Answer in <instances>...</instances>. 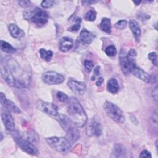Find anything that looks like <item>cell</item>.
Segmentation results:
<instances>
[{
	"mask_svg": "<svg viewBox=\"0 0 158 158\" xmlns=\"http://www.w3.org/2000/svg\"><path fill=\"white\" fill-rule=\"evenodd\" d=\"M67 102V111L69 118L78 127H84L88 121V117L78 100L75 97L69 98Z\"/></svg>",
	"mask_w": 158,
	"mask_h": 158,
	"instance_id": "6da1fadb",
	"label": "cell"
},
{
	"mask_svg": "<svg viewBox=\"0 0 158 158\" xmlns=\"http://www.w3.org/2000/svg\"><path fill=\"white\" fill-rule=\"evenodd\" d=\"M23 17L25 19L30 20L36 27H41L46 25L49 19L48 13L38 7L24 12Z\"/></svg>",
	"mask_w": 158,
	"mask_h": 158,
	"instance_id": "7a4b0ae2",
	"label": "cell"
},
{
	"mask_svg": "<svg viewBox=\"0 0 158 158\" xmlns=\"http://www.w3.org/2000/svg\"><path fill=\"white\" fill-rule=\"evenodd\" d=\"M46 141L51 148L62 154H67L71 148V143L66 137H49L46 138Z\"/></svg>",
	"mask_w": 158,
	"mask_h": 158,
	"instance_id": "3957f363",
	"label": "cell"
},
{
	"mask_svg": "<svg viewBox=\"0 0 158 158\" xmlns=\"http://www.w3.org/2000/svg\"><path fill=\"white\" fill-rule=\"evenodd\" d=\"M104 110L107 115L118 123H123L125 117L123 111L115 104L110 101H106L104 104Z\"/></svg>",
	"mask_w": 158,
	"mask_h": 158,
	"instance_id": "277c9868",
	"label": "cell"
},
{
	"mask_svg": "<svg viewBox=\"0 0 158 158\" xmlns=\"http://www.w3.org/2000/svg\"><path fill=\"white\" fill-rule=\"evenodd\" d=\"M102 132V127L100 119L98 116L93 117L87 123L86 128V135L89 137L101 136Z\"/></svg>",
	"mask_w": 158,
	"mask_h": 158,
	"instance_id": "5b68a950",
	"label": "cell"
},
{
	"mask_svg": "<svg viewBox=\"0 0 158 158\" xmlns=\"http://www.w3.org/2000/svg\"><path fill=\"white\" fill-rule=\"evenodd\" d=\"M36 106L38 110L55 118L59 114L57 106L51 102L39 99L36 102Z\"/></svg>",
	"mask_w": 158,
	"mask_h": 158,
	"instance_id": "8992f818",
	"label": "cell"
},
{
	"mask_svg": "<svg viewBox=\"0 0 158 158\" xmlns=\"http://www.w3.org/2000/svg\"><path fill=\"white\" fill-rule=\"evenodd\" d=\"M41 78L44 83L50 85H59L65 80V78L62 74L54 71H47L44 72Z\"/></svg>",
	"mask_w": 158,
	"mask_h": 158,
	"instance_id": "52a82bcc",
	"label": "cell"
},
{
	"mask_svg": "<svg viewBox=\"0 0 158 158\" xmlns=\"http://www.w3.org/2000/svg\"><path fill=\"white\" fill-rule=\"evenodd\" d=\"M14 139L17 145L23 152L33 156H36L38 154L37 148L30 141L18 136H15Z\"/></svg>",
	"mask_w": 158,
	"mask_h": 158,
	"instance_id": "ba28073f",
	"label": "cell"
},
{
	"mask_svg": "<svg viewBox=\"0 0 158 158\" xmlns=\"http://www.w3.org/2000/svg\"><path fill=\"white\" fill-rule=\"evenodd\" d=\"M1 76L5 81L10 86L14 87H17L18 81L14 75L9 67L7 65L3 64L1 62Z\"/></svg>",
	"mask_w": 158,
	"mask_h": 158,
	"instance_id": "9c48e42d",
	"label": "cell"
},
{
	"mask_svg": "<svg viewBox=\"0 0 158 158\" xmlns=\"http://www.w3.org/2000/svg\"><path fill=\"white\" fill-rule=\"evenodd\" d=\"M131 73L139 80L147 83H154L157 81V77L156 76L146 73L145 71L136 65L131 69Z\"/></svg>",
	"mask_w": 158,
	"mask_h": 158,
	"instance_id": "30bf717a",
	"label": "cell"
},
{
	"mask_svg": "<svg viewBox=\"0 0 158 158\" xmlns=\"http://www.w3.org/2000/svg\"><path fill=\"white\" fill-rule=\"evenodd\" d=\"M1 117L6 128L9 131H13L15 128V122L10 112L3 107L1 111Z\"/></svg>",
	"mask_w": 158,
	"mask_h": 158,
	"instance_id": "8fae6325",
	"label": "cell"
},
{
	"mask_svg": "<svg viewBox=\"0 0 158 158\" xmlns=\"http://www.w3.org/2000/svg\"><path fill=\"white\" fill-rule=\"evenodd\" d=\"M127 52L123 49H121L119 53V64L121 71L125 76H128L131 73V67L127 56Z\"/></svg>",
	"mask_w": 158,
	"mask_h": 158,
	"instance_id": "7c38bea8",
	"label": "cell"
},
{
	"mask_svg": "<svg viewBox=\"0 0 158 158\" xmlns=\"http://www.w3.org/2000/svg\"><path fill=\"white\" fill-rule=\"evenodd\" d=\"M0 102L2 106L10 112L17 114H19L22 112L20 109L14 102L7 99L5 94L2 92L0 93Z\"/></svg>",
	"mask_w": 158,
	"mask_h": 158,
	"instance_id": "4fadbf2b",
	"label": "cell"
},
{
	"mask_svg": "<svg viewBox=\"0 0 158 158\" xmlns=\"http://www.w3.org/2000/svg\"><path fill=\"white\" fill-rule=\"evenodd\" d=\"M67 85L71 91L77 95H83L86 91V85L84 82L77 80H70L67 82Z\"/></svg>",
	"mask_w": 158,
	"mask_h": 158,
	"instance_id": "5bb4252c",
	"label": "cell"
},
{
	"mask_svg": "<svg viewBox=\"0 0 158 158\" xmlns=\"http://www.w3.org/2000/svg\"><path fill=\"white\" fill-rule=\"evenodd\" d=\"M73 41L71 38L64 36L60 39L59 42V49L62 52H66L72 48Z\"/></svg>",
	"mask_w": 158,
	"mask_h": 158,
	"instance_id": "9a60e30c",
	"label": "cell"
},
{
	"mask_svg": "<svg viewBox=\"0 0 158 158\" xmlns=\"http://www.w3.org/2000/svg\"><path fill=\"white\" fill-rule=\"evenodd\" d=\"M75 126L72 125L66 131L67 133L65 137L71 144L76 142L80 138L79 131Z\"/></svg>",
	"mask_w": 158,
	"mask_h": 158,
	"instance_id": "2e32d148",
	"label": "cell"
},
{
	"mask_svg": "<svg viewBox=\"0 0 158 158\" xmlns=\"http://www.w3.org/2000/svg\"><path fill=\"white\" fill-rule=\"evenodd\" d=\"M129 27L134 36L136 42L139 43L140 41L141 31L138 23L135 20L131 19L129 21Z\"/></svg>",
	"mask_w": 158,
	"mask_h": 158,
	"instance_id": "e0dca14e",
	"label": "cell"
},
{
	"mask_svg": "<svg viewBox=\"0 0 158 158\" xmlns=\"http://www.w3.org/2000/svg\"><path fill=\"white\" fill-rule=\"evenodd\" d=\"M79 38H80V41L83 44L88 45L91 44V42L93 41L94 39V35L91 31L87 30L85 28H83L80 31Z\"/></svg>",
	"mask_w": 158,
	"mask_h": 158,
	"instance_id": "ac0fdd59",
	"label": "cell"
},
{
	"mask_svg": "<svg viewBox=\"0 0 158 158\" xmlns=\"http://www.w3.org/2000/svg\"><path fill=\"white\" fill-rule=\"evenodd\" d=\"M9 31L10 35L14 38L20 39L25 35L24 31L14 23L9 24Z\"/></svg>",
	"mask_w": 158,
	"mask_h": 158,
	"instance_id": "d6986e66",
	"label": "cell"
},
{
	"mask_svg": "<svg viewBox=\"0 0 158 158\" xmlns=\"http://www.w3.org/2000/svg\"><path fill=\"white\" fill-rule=\"evenodd\" d=\"M56 119L58 121L62 128L65 131L69 128V127L72 125V122L69 118V117H67L64 114H59L56 117Z\"/></svg>",
	"mask_w": 158,
	"mask_h": 158,
	"instance_id": "ffe728a7",
	"label": "cell"
},
{
	"mask_svg": "<svg viewBox=\"0 0 158 158\" xmlns=\"http://www.w3.org/2000/svg\"><path fill=\"white\" fill-rule=\"evenodd\" d=\"M106 88H107V90L110 93H112V94L117 93L120 89L117 80L114 78L109 79L107 81Z\"/></svg>",
	"mask_w": 158,
	"mask_h": 158,
	"instance_id": "44dd1931",
	"label": "cell"
},
{
	"mask_svg": "<svg viewBox=\"0 0 158 158\" xmlns=\"http://www.w3.org/2000/svg\"><path fill=\"white\" fill-rule=\"evenodd\" d=\"M100 29L104 31L105 33H107V34H110L111 33V29H112V27H111V22H110V20L109 18H103L99 25Z\"/></svg>",
	"mask_w": 158,
	"mask_h": 158,
	"instance_id": "7402d4cb",
	"label": "cell"
},
{
	"mask_svg": "<svg viewBox=\"0 0 158 158\" xmlns=\"http://www.w3.org/2000/svg\"><path fill=\"white\" fill-rule=\"evenodd\" d=\"M0 46L2 51L8 54H14L17 51L16 49L14 48L10 43L3 40L0 41Z\"/></svg>",
	"mask_w": 158,
	"mask_h": 158,
	"instance_id": "603a6c76",
	"label": "cell"
},
{
	"mask_svg": "<svg viewBox=\"0 0 158 158\" xmlns=\"http://www.w3.org/2000/svg\"><path fill=\"white\" fill-rule=\"evenodd\" d=\"M126 154L125 149L121 144H115L112 151V156L114 157H124Z\"/></svg>",
	"mask_w": 158,
	"mask_h": 158,
	"instance_id": "cb8c5ba5",
	"label": "cell"
},
{
	"mask_svg": "<svg viewBox=\"0 0 158 158\" xmlns=\"http://www.w3.org/2000/svg\"><path fill=\"white\" fill-rule=\"evenodd\" d=\"M137 52L135 49H130L128 53L127 54V59L128 60V62L130 65L131 69L136 66V57Z\"/></svg>",
	"mask_w": 158,
	"mask_h": 158,
	"instance_id": "d4e9b609",
	"label": "cell"
},
{
	"mask_svg": "<svg viewBox=\"0 0 158 158\" xmlns=\"http://www.w3.org/2000/svg\"><path fill=\"white\" fill-rule=\"evenodd\" d=\"M39 52L41 58L46 62H49L53 56V52L52 51L46 50L43 48L40 49Z\"/></svg>",
	"mask_w": 158,
	"mask_h": 158,
	"instance_id": "484cf974",
	"label": "cell"
},
{
	"mask_svg": "<svg viewBox=\"0 0 158 158\" xmlns=\"http://www.w3.org/2000/svg\"><path fill=\"white\" fill-rule=\"evenodd\" d=\"M96 18V12L94 9H91L84 15V19L86 21L93 22L94 21Z\"/></svg>",
	"mask_w": 158,
	"mask_h": 158,
	"instance_id": "4316f807",
	"label": "cell"
},
{
	"mask_svg": "<svg viewBox=\"0 0 158 158\" xmlns=\"http://www.w3.org/2000/svg\"><path fill=\"white\" fill-rule=\"evenodd\" d=\"M117 49L114 45H109L105 49V53L109 57H113L117 54Z\"/></svg>",
	"mask_w": 158,
	"mask_h": 158,
	"instance_id": "83f0119b",
	"label": "cell"
},
{
	"mask_svg": "<svg viewBox=\"0 0 158 158\" xmlns=\"http://www.w3.org/2000/svg\"><path fill=\"white\" fill-rule=\"evenodd\" d=\"M81 22V18L77 17L75 19V23L73 25H72L70 28H69L68 30L70 31H72V32L77 31L80 29V28Z\"/></svg>",
	"mask_w": 158,
	"mask_h": 158,
	"instance_id": "f1b7e54d",
	"label": "cell"
},
{
	"mask_svg": "<svg viewBox=\"0 0 158 158\" xmlns=\"http://www.w3.org/2000/svg\"><path fill=\"white\" fill-rule=\"evenodd\" d=\"M56 97L57 99L61 102H66L69 99L68 96L62 91H58L56 93Z\"/></svg>",
	"mask_w": 158,
	"mask_h": 158,
	"instance_id": "f546056e",
	"label": "cell"
},
{
	"mask_svg": "<svg viewBox=\"0 0 158 158\" xmlns=\"http://www.w3.org/2000/svg\"><path fill=\"white\" fill-rule=\"evenodd\" d=\"M83 65L86 71L87 72H90L94 67V62L91 60L86 59L84 60Z\"/></svg>",
	"mask_w": 158,
	"mask_h": 158,
	"instance_id": "4dcf8cb0",
	"label": "cell"
},
{
	"mask_svg": "<svg viewBox=\"0 0 158 158\" xmlns=\"http://www.w3.org/2000/svg\"><path fill=\"white\" fill-rule=\"evenodd\" d=\"M54 1L52 0H44L41 2V6L44 9H49L52 7L54 4Z\"/></svg>",
	"mask_w": 158,
	"mask_h": 158,
	"instance_id": "1f68e13d",
	"label": "cell"
},
{
	"mask_svg": "<svg viewBox=\"0 0 158 158\" xmlns=\"http://www.w3.org/2000/svg\"><path fill=\"white\" fill-rule=\"evenodd\" d=\"M127 24H128V22L126 20H120L115 23V26L117 28L122 30L126 28Z\"/></svg>",
	"mask_w": 158,
	"mask_h": 158,
	"instance_id": "d6a6232c",
	"label": "cell"
},
{
	"mask_svg": "<svg viewBox=\"0 0 158 158\" xmlns=\"http://www.w3.org/2000/svg\"><path fill=\"white\" fill-rule=\"evenodd\" d=\"M148 59L152 62V63L156 65L157 66V54L155 52H151L149 53L148 56Z\"/></svg>",
	"mask_w": 158,
	"mask_h": 158,
	"instance_id": "836d02e7",
	"label": "cell"
},
{
	"mask_svg": "<svg viewBox=\"0 0 158 158\" xmlns=\"http://www.w3.org/2000/svg\"><path fill=\"white\" fill-rule=\"evenodd\" d=\"M17 3L19 4V5L23 8H26V7H28L30 4L31 2L29 1H27V0H23V1H18Z\"/></svg>",
	"mask_w": 158,
	"mask_h": 158,
	"instance_id": "e575fe53",
	"label": "cell"
},
{
	"mask_svg": "<svg viewBox=\"0 0 158 158\" xmlns=\"http://www.w3.org/2000/svg\"><path fill=\"white\" fill-rule=\"evenodd\" d=\"M139 157L140 158H142V157H151L152 156L149 151H148V150H143L141 152Z\"/></svg>",
	"mask_w": 158,
	"mask_h": 158,
	"instance_id": "d590c367",
	"label": "cell"
},
{
	"mask_svg": "<svg viewBox=\"0 0 158 158\" xmlns=\"http://www.w3.org/2000/svg\"><path fill=\"white\" fill-rule=\"evenodd\" d=\"M99 73H100V67H99V66H96V67L94 68V72H93V74L94 75V76L93 75V76L91 77V80H94V78H95V77L99 75Z\"/></svg>",
	"mask_w": 158,
	"mask_h": 158,
	"instance_id": "8d00e7d4",
	"label": "cell"
},
{
	"mask_svg": "<svg viewBox=\"0 0 158 158\" xmlns=\"http://www.w3.org/2000/svg\"><path fill=\"white\" fill-rule=\"evenodd\" d=\"M157 86H156L152 90V96L153 98V99L157 102Z\"/></svg>",
	"mask_w": 158,
	"mask_h": 158,
	"instance_id": "74e56055",
	"label": "cell"
},
{
	"mask_svg": "<svg viewBox=\"0 0 158 158\" xmlns=\"http://www.w3.org/2000/svg\"><path fill=\"white\" fill-rule=\"evenodd\" d=\"M103 81H104V78H103L102 77H99V78H98V81H97L96 83V86H100L102 85V83H103Z\"/></svg>",
	"mask_w": 158,
	"mask_h": 158,
	"instance_id": "f35d334b",
	"label": "cell"
},
{
	"mask_svg": "<svg viewBox=\"0 0 158 158\" xmlns=\"http://www.w3.org/2000/svg\"><path fill=\"white\" fill-rule=\"evenodd\" d=\"M98 1H81V3L83 5H89L90 4H93V3H96Z\"/></svg>",
	"mask_w": 158,
	"mask_h": 158,
	"instance_id": "ab89813d",
	"label": "cell"
},
{
	"mask_svg": "<svg viewBox=\"0 0 158 158\" xmlns=\"http://www.w3.org/2000/svg\"><path fill=\"white\" fill-rule=\"evenodd\" d=\"M133 3H135V4L136 6H138V5L141 2V1H133Z\"/></svg>",
	"mask_w": 158,
	"mask_h": 158,
	"instance_id": "60d3db41",
	"label": "cell"
},
{
	"mask_svg": "<svg viewBox=\"0 0 158 158\" xmlns=\"http://www.w3.org/2000/svg\"><path fill=\"white\" fill-rule=\"evenodd\" d=\"M1 140L2 141V139H3V136H2V133H1Z\"/></svg>",
	"mask_w": 158,
	"mask_h": 158,
	"instance_id": "b9f144b4",
	"label": "cell"
}]
</instances>
